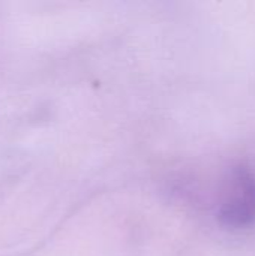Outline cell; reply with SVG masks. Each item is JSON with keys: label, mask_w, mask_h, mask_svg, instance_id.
<instances>
[{"label": "cell", "mask_w": 255, "mask_h": 256, "mask_svg": "<svg viewBox=\"0 0 255 256\" xmlns=\"http://www.w3.org/2000/svg\"><path fill=\"white\" fill-rule=\"evenodd\" d=\"M218 218L227 228L242 230L255 225V174L248 168H237L233 174Z\"/></svg>", "instance_id": "cell-1"}]
</instances>
